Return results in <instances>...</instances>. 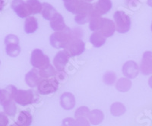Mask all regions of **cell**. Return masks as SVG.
Listing matches in <instances>:
<instances>
[{
  "label": "cell",
  "instance_id": "cell-1",
  "mask_svg": "<svg viewBox=\"0 0 152 126\" xmlns=\"http://www.w3.org/2000/svg\"><path fill=\"white\" fill-rule=\"evenodd\" d=\"M72 39V30L66 27L64 30L55 31L50 37V44L56 49H64Z\"/></svg>",
  "mask_w": 152,
  "mask_h": 126
},
{
  "label": "cell",
  "instance_id": "cell-6",
  "mask_svg": "<svg viewBox=\"0 0 152 126\" xmlns=\"http://www.w3.org/2000/svg\"><path fill=\"white\" fill-rule=\"evenodd\" d=\"M31 63L34 68L42 69L50 64V58L40 49H35L31 53Z\"/></svg>",
  "mask_w": 152,
  "mask_h": 126
},
{
  "label": "cell",
  "instance_id": "cell-30",
  "mask_svg": "<svg viewBox=\"0 0 152 126\" xmlns=\"http://www.w3.org/2000/svg\"><path fill=\"white\" fill-rule=\"evenodd\" d=\"M89 113H90V110L88 109V107L81 106L75 111V116L76 119L80 117L88 118V116H89Z\"/></svg>",
  "mask_w": 152,
  "mask_h": 126
},
{
  "label": "cell",
  "instance_id": "cell-7",
  "mask_svg": "<svg viewBox=\"0 0 152 126\" xmlns=\"http://www.w3.org/2000/svg\"><path fill=\"white\" fill-rule=\"evenodd\" d=\"M64 50L70 57L79 55L85 50V44L81 38H72L64 48Z\"/></svg>",
  "mask_w": 152,
  "mask_h": 126
},
{
  "label": "cell",
  "instance_id": "cell-35",
  "mask_svg": "<svg viewBox=\"0 0 152 126\" xmlns=\"http://www.w3.org/2000/svg\"><path fill=\"white\" fill-rule=\"evenodd\" d=\"M128 2L129 5H132L133 7H135L138 5V0H128Z\"/></svg>",
  "mask_w": 152,
  "mask_h": 126
},
{
  "label": "cell",
  "instance_id": "cell-13",
  "mask_svg": "<svg viewBox=\"0 0 152 126\" xmlns=\"http://www.w3.org/2000/svg\"><path fill=\"white\" fill-rule=\"evenodd\" d=\"M93 5L95 13L99 15H103L110 12L112 8V2L111 0H98Z\"/></svg>",
  "mask_w": 152,
  "mask_h": 126
},
{
  "label": "cell",
  "instance_id": "cell-31",
  "mask_svg": "<svg viewBox=\"0 0 152 126\" xmlns=\"http://www.w3.org/2000/svg\"><path fill=\"white\" fill-rule=\"evenodd\" d=\"M76 126H90V122H88L87 118H77L75 120Z\"/></svg>",
  "mask_w": 152,
  "mask_h": 126
},
{
  "label": "cell",
  "instance_id": "cell-3",
  "mask_svg": "<svg viewBox=\"0 0 152 126\" xmlns=\"http://www.w3.org/2000/svg\"><path fill=\"white\" fill-rule=\"evenodd\" d=\"M38 93L42 95H48L55 93L59 88V81L56 78H42L37 85Z\"/></svg>",
  "mask_w": 152,
  "mask_h": 126
},
{
  "label": "cell",
  "instance_id": "cell-24",
  "mask_svg": "<svg viewBox=\"0 0 152 126\" xmlns=\"http://www.w3.org/2000/svg\"><path fill=\"white\" fill-rule=\"evenodd\" d=\"M102 18L103 17H101V15H99L96 14L95 12H94L93 15L91 17L90 21H89L90 22L89 28H90L91 31H94V32L99 31Z\"/></svg>",
  "mask_w": 152,
  "mask_h": 126
},
{
  "label": "cell",
  "instance_id": "cell-40",
  "mask_svg": "<svg viewBox=\"0 0 152 126\" xmlns=\"http://www.w3.org/2000/svg\"><path fill=\"white\" fill-rule=\"evenodd\" d=\"M9 126H18V125L17 124H16V123H14V124H12V125H10Z\"/></svg>",
  "mask_w": 152,
  "mask_h": 126
},
{
  "label": "cell",
  "instance_id": "cell-36",
  "mask_svg": "<svg viewBox=\"0 0 152 126\" xmlns=\"http://www.w3.org/2000/svg\"><path fill=\"white\" fill-rule=\"evenodd\" d=\"M4 5H5V2H4V0H0V12L3 9Z\"/></svg>",
  "mask_w": 152,
  "mask_h": 126
},
{
  "label": "cell",
  "instance_id": "cell-18",
  "mask_svg": "<svg viewBox=\"0 0 152 126\" xmlns=\"http://www.w3.org/2000/svg\"><path fill=\"white\" fill-rule=\"evenodd\" d=\"M33 118L28 111H21L18 116L16 124L18 126H30L32 123Z\"/></svg>",
  "mask_w": 152,
  "mask_h": 126
},
{
  "label": "cell",
  "instance_id": "cell-29",
  "mask_svg": "<svg viewBox=\"0 0 152 126\" xmlns=\"http://www.w3.org/2000/svg\"><path fill=\"white\" fill-rule=\"evenodd\" d=\"M103 80L107 85H113L116 81V75L113 71H108L104 74Z\"/></svg>",
  "mask_w": 152,
  "mask_h": 126
},
{
  "label": "cell",
  "instance_id": "cell-19",
  "mask_svg": "<svg viewBox=\"0 0 152 126\" xmlns=\"http://www.w3.org/2000/svg\"><path fill=\"white\" fill-rule=\"evenodd\" d=\"M88 118L90 123H91L94 125H97L103 122L104 119V115L102 111L100 109H94V110L90 111Z\"/></svg>",
  "mask_w": 152,
  "mask_h": 126
},
{
  "label": "cell",
  "instance_id": "cell-12",
  "mask_svg": "<svg viewBox=\"0 0 152 126\" xmlns=\"http://www.w3.org/2000/svg\"><path fill=\"white\" fill-rule=\"evenodd\" d=\"M140 71L145 75L152 74V52L147 51L143 54Z\"/></svg>",
  "mask_w": 152,
  "mask_h": 126
},
{
  "label": "cell",
  "instance_id": "cell-28",
  "mask_svg": "<svg viewBox=\"0 0 152 126\" xmlns=\"http://www.w3.org/2000/svg\"><path fill=\"white\" fill-rule=\"evenodd\" d=\"M78 2H79V0H63L64 6L66 10L75 15L76 9L78 6Z\"/></svg>",
  "mask_w": 152,
  "mask_h": 126
},
{
  "label": "cell",
  "instance_id": "cell-21",
  "mask_svg": "<svg viewBox=\"0 0 152 126\" xmlns=\"http://www.w3.org/2000/svg\"><path fill=\"white\" fill-rule=\"evenodd\" d=\"M38 22L36 17L29 16L26 18L24 22V31L27 34H33L37 30Z\"/></svg>",
  "mask_w": 152,
  "mask_h": 126
},
{
  "label": "cell",
  "instance_id": "cell-38",
  "mask_svg": "<svg viewBox=\"0 0 152 126\" xmlns=\"http://www.w3.org/2000/svg\"><path fill=\"white\" fill-rule=\"evenodd\" d=\"M147 3H148V5H149V6L152 7V0H148Z\"/></svg>",
  "mask_w": 152,
  "mask_h": 126
},
{
  "label": "cell",
  "instance_id": "cell-4",
  "mask_svg": "<svg viewBox=\"0 0 152 126\" xmlns=\"http://www.w3.org/2000/svg\"><path fill=\"white\" fill-rule=\"evenodd\" d=\"M116 30L120 34L127 33L131 28V19L123 11H116L113 15Z\"/></svg>",
  "mask_w": 152,
  "mask_h": 126
},
{
  "label": "cell",
  "instance_id": "cell-14",
  "mask_svg": "<svg viewBox=\"0 0 152 126\" xmlns=\"http://www.w3.org/2000/svg\"><path fill=\"white\" fill-rule=\"evenodd\" d=\"M60 105L66 110L72 109L75 106V97L72 93L65 92L60 97Z\"/></svg>",
  "mask_w": 152,
  "mask_h": 126
},
{
  "label": "cell",
  "instance_id": "cell-9",
  "mask_svg": "<svg viewBox=\"0 0 152 126\" xmlns=\"http://www.w3.org/2000/svg\"><path fill=\"white\" fill-rule=\"evenodd\" d=\"M106 38L110 37L116 31V24L112 20L108 18H102L99 31Z\"/></svg>",
  "mask_w": 152,
  "mask_h": 126
},
{
  "label": "cell",
  "instance_id": "cell-15",
  "mask_svg": "<svg viewBox=\"0 0 152 126\" xmlns=\"http://www.w3.org/2000/svg\"><path fill=\"white\" fill-rule=\"evenodd\" d=\"M41 79V77L39 74V70L37 68H33L25 75V82L30 87H37L39 81Z\"/></svg>",
  "mask_w": 152,
  "mask_h": 126
},
{
  "label": "cell",
  "instance_id": "cell-2",
  "mask_svg": "<svg viewBox=\"0 0 152 126\" xmlns=\"http://www.w3.org/2000/svg\"><path fill=\"white\" fill-rule=\"evenodd\" d=\"M14 101L23 106L37 102L36 94L32 90H16L14 94Z\"/></svg>",
  "mask_w": 152,
  "mask_h": 126
},
{
  "label": "cell",
  "instance_id": "cell-43",
  "mask_svg": "<svg viewBox=\"0 0 152 126\" xmlns=\"http://www.w3.org/2000/svg\"><path fill=\"white\" fill-rule=\"evenodd\" d=\"M0 64H1V62H0Z\"/></svg>",
  "mask_w": 152,
  "mask_h": 126
},
{
  "label": "cell",
  "instance_id": "cell-39",
  "mask_svg": "<svg viewBox=\"0 0 152 126\" xmlns=\"http://www.w3.org/2000/svg\"><path fill=\"white\" fill-rule=\"evenodd\" d=\"M81 1H84V2H91V1H93V0H81Z\"/></svg>",
  "mask_w": 152,
  "mask_h": 126
},
{
  "label": "cell",
  "instance_id": "cell-22",
  "mask_svg": "<svg viewBox=\"0 0 152 126\" xmlns=\"http://www.w3.org/2000/svg\"><path fill=\"white\" fill-rule=\"evenodd\" d=\"M2 107H3L4 112L7 116H14L16 113V111H17V107H16L15 102L14 101V100H5V102L2 104Z\"/></svg>",
  "mask_w": 152,
  "mask_h": 126
},
{
  "label": "cell",
  "instance_id": "cell-27",
  "mask_svg": "<svg viewBox=\"0 0 152 126\" xmlns=\"http://www.w3.org/2000/svg\"><path fill=\"white\" fill-rule=\"evenodd\" d=\"M39 74L41 78H49L54 77L56 74V71L52 65H49L47 67L43 68L39 70Z\"/></svg>",
  "mask_w": 152,
  "mask_h": 126
},
{
  "label": "cell",
  "instance_id": "cell-42",
  "mask_svg": "<svg viewBox=\"0 0 152 126\" xmlns=\"http://www.w3.org/2000/svg\"><path fill=\"white\" fill-rule=\"evenodd\" d=\"M151 31H152V24H151Z\"/></svg>",
  "mask_w": 152,
  "mask_h": 126
},
{
  "label": "cell",
  "instance_id": "cell-25",
  "mask_svg": "<svg viewBox=\"0 0 152 126\" xmlns=\"http://www.w3.org/2000/svg\"><path fill=\"white\" fill-rule=\"evenodd\" d=\"M126 108L122 103L116 102L110 106L111 114L114 116H120L126 112Z\"/></svg>",
  "mask_w": 152,
  "mask_h": 126
},
{
  "label": "cell",
  "instance_id": "cell-11",
  "mask_svg": "<svg viewBox=\"0 0 152 126\" xmlns=\"http://www.w3.org/2000/svg\"><path fill=\"white\" fill-rule=\"evenodd\" d=\"M69 57L70 56L68 55V53L65 50L59 51L56 55L55 58L53 59V64L57 71H62L64 70L66 64H67L69 60Z\"/></svg>",
  "mask_w": 152,
  "mask_h": 126
},
{
  "label": "cell",
  "instance_id": "cell-33",
  "mask_svg": "<svg viewBox=\"0 0 152 126\" xmlns=\"http://www.w3.org/2000/svg\"><path fill=\"white\" fill-rule=\"evenodd\" d=\"M62 126H76L75 120L72 118H66L62 120Z\"/></svg>",
  "mask_w": 152,
  "mask_h": 126
},
{
  "label": "cell",
  "instance_id": "cell-16",
  "mask_svg": "<svg viewBox=\"0 0 152 126\" xmlns=\"http://www.w3.org/2000/svg\"><path fill=\"white\" fill-rule=\"evenodd\" d=\"M50 27L54 31H60L66 28V23L62 15L59 13H57L55 17L50 21Z\"/></svg>",
  "mask_w": 152,
  "mask_h": 126
},
{
  "label": "cell",
  "instance_id": "cell-10",
  "mask_svg": "<svg viewBox=\"0 0 152 126\" xmlns=\"http://www.w3.org/2000/svg\"><path fill=\"white\" fill-rule=\"evenodd\" d=\"M139 73V68L138 64L134 61H128L123 66V74L129 79L135 78Z\"/></svg>",
  "mask_w": 152,
  "mask_h": 126
},
{
  "label": "cell",
  "instance_id": "cell-8",
  "mask_svg": "<svg viewBox=\"0 0 152 126\" xmlns=\"http://www.w3.org/2000/svg\"><path fill=\"white\" fill-rule=\"evenodd\" d=\"M12 8L17 15L21 18H27L31 15L28 4L24 0H13Z\"/></svg>",
  "mask_w": 152,
  "mask_h": 126
},
{
  "label": "cell",
  "instance_id": "cell-5",
  "mask_svg": "<svg viewBox=\"0 0 152 126\" xmlns=\"http://www.w3.org/2000/svg\"><path fill=\"white\" fill-rule=\"evenodd\" d=\"M5 52L11 57H17L21 53V49L19 46V39L14 34H9L5 38Z\"/></svg>",
  "mask_w": 152,
  "mask_h": 126
},
{
  "label": "cell",
  "instance_id": "cell-41",
  "mask_svg": "<svg viewBox=\"0 0 152 126\" xmlns=\"http://www.w3.org/2000/svg\"><path fill=\"white\" fill-rule=\"evenodd\" d=\"M1 94H2V90L0 89V97H1Z\"/></svg>",
  "mask_w": 152,
  "mask_h": 126
},
{
  "label": "cell",
  "instance_id": "cell-23",
  "mask_svg": "<svg viewBox=\"0 0 152 126\" xmlns=\"http://www.w3.org/2000/svg\"><path fill=\"white\" fill-rule=\"evenodd\" d=\"M132 81L128 78H122L119 79L116 82V87L120 92H127L131 89Z\"/></svg>",
  "mask_w": 152,
  "mask_h": 126
},
{
  "label": "cell",
  "instance_id": "cell-34",
  "mask_svg": "<svg viewBox=\"0 0 152 126\" xmlns=\"http://www.w3.org/2000/svg\"><path fill=\"white\" fill-rule=\"evenodd\" d=\"M55 78H56L58 81H64L66 78V73L62 71H57L56 74L55 75Z\"/></svg>",
  "mask_w": 152,
  "mask_h": 126
},
{
  "label": "cell",
  "instance_id": "cell-17",
  "mask_svg": "<svg viewBox=\"0 0 152 126\" xmlns=\"http://www.w3.org/2000/svg\"><path fill=\"white\" fill-rule=\"evenodd\" d=\"M57 13L58 12H56V10L50 4L47 3V2L42 3L41 14L44 19L51 21Z\"/></svg>",
  "mask_w": 152,
  "mask_h": 126
},
{
  "label": "cell",
  "instance_id": "cell-37",
  "mask_svg": "<svg viewBox=\"0 0 152 126\" xmlns=\"http://www.w3.org/2000/svg\"><path fill=\"white\" fill-rule=\"evenodd\" d=\"M148 84H149V86H150L152 88V76L150 78H149V80H148Z\"/></svg>",
  "mask_w": 152,
  "mask_h": 126
},
{
  "label": "cell",
  "instance_id": "cell-20",
  "mask_svg": "<svg viewBox=\"0 0 152 126\" xmlns=\"http://www.w3.org/2000/svg\"><path fill=\"white\" fill-rule=\"evenodd\" d=\"M90 42L96 48L102 47L106 43V37L100 33V31H95L91 35Z\"/></svg>",
  "mask_w": 152,
  "mask_h": 126
},
{
  "label": "cell",
  "instance_id": "cell-26",
  "mask_svg": "<svg viewBox=\"0 0 152 126\" xmlns=\"http://www.w3.org/2000/svg\"><path fill=\"white\" fill-rule=\"evenodd\" d=\"M27 4L28 5L29 10L31 15H35L40 13L42 11V3L38 0H28Z\"/></svg>",
  "mask_w": 152,
  "mask_h": 126
},
{
  "label": "cell",
  "instance_id": "cell-32",
  "mask_svg": "<svg viewBox=\"0 0 152 126\" xmlns=\"http://www.w3.org/2000/svg\"><path fill=\"white\" fill-rule=\"evenodd\" d=\"M9 118L5 112H0V126H8Z\"/></svg>",
  "mask_w": 152,
  "mask_h": 126
}]
</instances>
